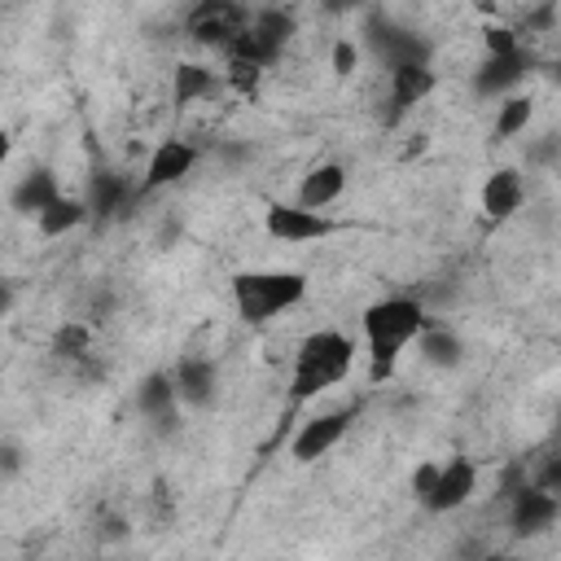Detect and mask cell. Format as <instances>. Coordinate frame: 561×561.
Segmentation results:
<instances>
[{"mask_svg":"<svg viewBox=\"0 0 561 561\" xmlns=\"http://www.w3.org/2000/svg\"><path fill=\"white\" fill-rule=\"evenodd\" d=\"M355 364V342L337 329H316L298 342L294 351V373H289V399L294 403H307L316 394H324L329 386L346 381Z\"/></svg>","mask_w":561,"mask_h":561,"instance_id":"cell-2","label":"cell"},{"mask_svg":"<svg viewBox=\"0 0 561 561\" xmlns=\"http://www.w3.org/2000/svg\"><path fill=\"white\" fill-rule=\"evenodd\" d=\"M18 465H22V451H18L13 443H4V447H0V473H13Z\"/></svg>","mask_w":561,"mask_h":561,"instance_id":"cell-28","label":"cell"},{"mask_svg":"<svg viewBox=\"0 0 561 561\" xmlns=\"http://www.w3.org/2000/svg\"><path fill=\"white\" fill-rule=\"evenodd\" d=\"M486 561H526V557H513V552H495V557H486Z\"/></svg>","mask_w":561,"mask_h":561,"instance_id":"cell-31","label":"cell"},{"mask_svg":"<svg viewBox=\"0 0 561 561\" xmlns=\"http://www.w3.org/2000/svg\"><path fill=\"white\" fill-rule=\"evenodd\" d=\"M61 197V188H57V175L48 171V167H35V171H26L18 184H13V193H9V206L18 210V215H26V219H39L53 202Z\"/></svg>","mask_w":561,"mask_h":561,"instance_id":"cell-15","label":"cell"},{"mask_svg":"<svg viewBox=\"0 0 561 561\" xmlns=\"http://www.w3.org/2000/svg\"><path fill=\"white\" fill-rule=\"evenodd\" d=\"M522 202H526V180H522V171H517V167H495V171L486 175V184H482V215H486V219H508V215L522 210Z\"/></svg>","mask_w":561,"mask_h":561,"instance_id":"cell-13","label":"cell"},{"mask_svg":"<svg viewBox=\"0 0 561 561\" xmlns=\"http://www.w3.org/2000/svg\"><path fill=\"white\" fill-rule=\"evenodd\" d=\"M9 153H13V140H9V131H4V127H0V167H4V162H9Z\"/></svg>","mask_w":561,"mask_h":561,"instance_id":"cell-30","label":"cell"},{"mask_svg":"<svg viewBox=\"0 0 561 561\" xmlns=\"http://www.w3.org/2000/svg\"><path fill=\"white\" fill-rule=\"evenodd\" d=\"M245 22H250V9L228 4V0H202V4L188 13V35H193L197 44H210V48H224V53H228V48L241 39Z\"/></svg>","mask_w":561,"mask_h":561,"instance_id":"cell-5","label":"cell"},{"mask_svg":"<svg viewBox=\"0 0 561 561\" xmlns=\"http://www.w3.org/2000/svg\"><path fill=\"white\" fill-rule=\"evenodd\" d=\"M530 118H535V101L530 96H504L500 110H495V136L513 140V136H522L530 127Z\"/></svg>","mask_w":561,"mask_h":561,"instance_id":"cell-21","label":"cell"},{"mask_svg":"<svg viewBox=\"0 0 561 561\" xmlns=\"http://www.w3.org/2000/svg\"><path fill=\"white\" fill-rule=\"evenodd\" d=\"M136 408H140V416H149V421H158V425L167 430V425L175 421V408H180L171 373H149V377L136 386Z\"/></svg>","mask_w":561,"mask_h":561,"instance_id":"cell-17","label":"cell"},{"mask_svg":"<svg viewBox=\"0 0 561 561\" xmlns=\"http://www.w3.org/2000/svg\"><path fill=\"white\" fill-rule=\"evenodd\" d=\"M228 88H237V92H254L259 88V79H263V70L259 66H250V61H237V57H228Z\"/></svg>","mask_w":561,"mask_h":561,"instance_id":"cell-22","label":"cell"},{"mask_svg":"<svg viewBox=\"0 0 561 561\" xmlns=\"http://www.w3.org/2000/svg\"><path fill=\"white\" fill-rule=\"evenodd\" d=\"M434 478H438V465H430V460H425V465L412 473V495H416V500H425V495H430V486H434Z\"/></svg>","mask_w":561,"mask_h":561,"instance_id":"cell-27","label":"cell"},{"mask_svg":"<svg viewBox=\"0 0 561 561\" xmlns=\"http://www.w3.org/2000/svg\"><path fill=\"white\" fill-rule=\"evenodd\" d=\"M118 197H123V184L118 180H101V188H96V202H88V210H114L118 206Z\"/></svg>","mask_w":561,"mask_h":561,"instance_id":"cell-26","label":"cell"},{"mask_svg":"<svg viewBox=\"0 0 561 561\" xmlns=\"http://www.w3.org/2000/svg\"><path fill=\"white\" fill-rule=\"evenodd\" d=\"M289 35H294V13H289V9H259V13H250V22H245L241 39L228 48V57L250 61V66L263 70V66L285 48Z\"/></svg>","mask_w":561,"mask_h":561,"instance_id":"cell-4","label":"cell"},{"mask_svg":"<svg viewBox=\"0 0 561 561\" xmlns=\"http://www.w3.org/2000/svg\"><path fill=\"white\" fill-rule=\"evenodd\" d=\"M219 92V75L202 61H180L175 66V105H193V101H210Z\"/></svg>","mask_w":561,"mask_h":561,"instance_id":"cell-19","label":"cell"},{"mask_svg":"<svg viewBox=\"0 0 561 561\" xmlns=\"http://www.w3.org/2000/svg\"><path fill=\"white\" fill-rule=\"evenodd\" d=\"M263 228H267V237L285 241V245H302V241H320V237H333V232H337V224H333L329 215L302 210V206H294V202L267 206V210H263Z\"/></svg>","mask_w":561,"mask_h":561,"instance_id":"cell-6","label":"cell"},{"mask_svg":"<svg viewBox=\"0 0 561 561\" xmlns=\"http://www.w3.org/2000/svg\"><path fill=\"white\" fill-rule=\"evenodd\" d=\"M530 70V53L517 48V53H504V57H486L473 75V92L478 96H513V88L526 79Z\"/></svg>","mask_w":561,"mask_h":561,"instance_id":"cell-12","label":"cell"},{"mask_svg":"<svg viewBox=\"0 0 561 561\" xmlns=\"http://www.w3.org/2000/svg\"><path fill=\"white\" fill-rule=\"evenodd\" d=\"M359 66V48L351 39H337L333 44V75H351Z\"/></svg>","mask_w":561,"mask_h":561,"instance_id":"cell-25","label":"cell"},{"mask_svg":"<svg viewBox=\"0 0 561 561\" xmlns=\"http://www.w3.org/2000/svg\"><path fill=\"white\" fill-rule=\"evenodd\" d=\"M522 39L513 26H486V57H504V53H517Z\"/></svg>","mask_w":561,"mask_h":561,"instance_id":"cell-24","label":"cell"},{"mask_svg":"<svg viewBox=\"0 0 561 561\" xmlns=\"http://www.w3.org/2000/svg\"><path fill=\"white\" fill-rule=\"evenodd\" d=\"M412 346H421V359L434 368H460V359H465V342L443 324H425V333Z\"/></svg>","mask_w":561,"mask_h":561,"instance_id":"cell-18","label":"cell"},{"mask_svg":"<svg viewBox=\"0 0 561 561\" xmlns=\"http://www.w3.org/2000/svg\"><path fill=\"white\" fill-rule=\"evenodd\" d=\"M53 351L57 355H83L88 351V329L83 324H61L57 337H53Z\"/></svg>","mask_w":561,"mask_h":561,"instance_id":"cell-23","label":"cell"},{"mask_svg":"<svg viewBox=\"0 0 561 561\" xmlns=\"http://www.w3.org/2000/svg\"><path fill=\"white\" fill-rule=\"evenodd\" d=\"M307 298V276L302 272H237L232 276V307L245 324H267L280 311L298 307Z\"/></svg>","mask_w":561,"mask_h":561,"instance_id":"cell-3","label":"cell"},{"mask_svg":"<svg viewBox=\"0 0 561 561\" xmlns=\"http://www.w3.org/2000/svg\"><path fill=\"white\" fill-rule=\"evenodd\" d=\"M359 324H364V342H368V359H373V381H381L399 364V355L425 333L430 316L412 298H381L364 311Z\"/></svg>","mask_w":561,"mask_h":561,"instance_id":"cell-1","label":"cell"},{"mask_svg":"<svg viewBox=\"0 0 561 561\" xmlns=\"http://www.w3.org/2000/svg\"><path fill=\"white\" fill-rule=\"evenodd\" d=\"M197 167V145L188 140H162L149 162H145V180H140V193H158L167 184H180L188 171Z\"/></svg>","mask_w":561,"mask_h":561,"instance_id":"cell-10","label":"cell"},{"mask_svg":"<svg viewBox=\"0 0 561 561\" xmlns=\"http://www.w3.org/2000/svg\"><path fill=\"white\" fill-rule=\"evenodd\" d=\"M88 215H92V210H88V202H83V197H66V193H61V197H57V202L35 219V224H39V232H44V237H66V232L83 228V224H88Z\"/></svg>","mask_w":561,"mask_h":561,"instance_id":"cell-20","label":"cell"},{"mask_svg":"<svg viewBox=\"0 0 561 561\" xmlns=\"http://www.w3.org/2000/svg\"><path fill=\"white\" fill-rule=\"evenodd\" d=\"M346 430H351V412H320V416H311V421L298 425V434L289 443V456L298 465H311V460L329 456L346 438Z\"/></svg>","mask_w":561,"mask_h":561,"instance_id":"cell-8","label":"cell"},{"mask_svg":"<svg viewBox=\"0 0 561 561\" xmlns=\"http://www.w3.org/2000/svg\"><path fill=\"white\" fill-rule=\"evenodd\" d=\"M557 513H561V500L535 482H526L522 491H513V530L522 539H535V535H548L557 526Z\"/></svg>","mask_w":561,"mask_h":561,"instance_id":"cell-9","label":"cell"},{"mask_svg":"<svg viewBox=\"0 0 561 561\" xmlns=\"http://www.w3.org/2000/svg\"><path fill=\"white\" fill-rule=\"evenodd\" d=\"M473 491H478V465L465 460V456H451L447 465H438V478H434V486L421 504L430 513H456L473 500Z\"/></svg>","mask_w":561,"mask_h":561,"instance_id":"cell-7","label":"cell"},{"mask_svg":"<svg viewBox=\"0 0 561 561\" xmlns=\"http://www.w3.org/2000/svg\"><path fill=\"white\" fill-rule=\"evenodd\" d=\"M342 193H346V167H342V162H320V167H311V171L302 175L294 206L324 215V206H333Z\"/></svg>","mask_w":561,"mask_h":561,"instance_id":"cell-14","label":"cell"},{"mask_svg":"<svg viewBox=\"0 0 561 561\" xmlns=\"http://www.w3.org/2000/svg\"><path fill=\"white\" fill-rule=\"evenodd\" d=\"M9 307H13V285L0 280V316H9Z\"/></svg>","mask_w":561,"mask_h":561,"instance_id":"cell-29","label":"cell"},{"mask_svg":"<svg viewBox=\"0 0 561 561\" xmlns=\"http://www.w3.org/2000/svg\"><path fill=\"white\" fill-rule=\"evenodd\" d=\"M171 381H175L180 408H206V403H215V394H219V364L206 359V355H184V359L175 364Z\"/></svg>","mask_w":561,"mask_h":561,"instance_id":"cell-11","label":"cell"},{"mask_svg":"<svg viewBox=\"0 0 561 561\" xmlns=\"http://www.w3.org/2000/svg\"><path fill=\"white\" fill-rule=\"evenodd\" d=\"M438 75L430 70V61H408V66H394L390 70V105L403 114L412 105H421L430 92H434Z\"/></svg>","mask_w":561,"mask_h":561,"instance_id":"cell-16","label":"cell"}]
</instances>
